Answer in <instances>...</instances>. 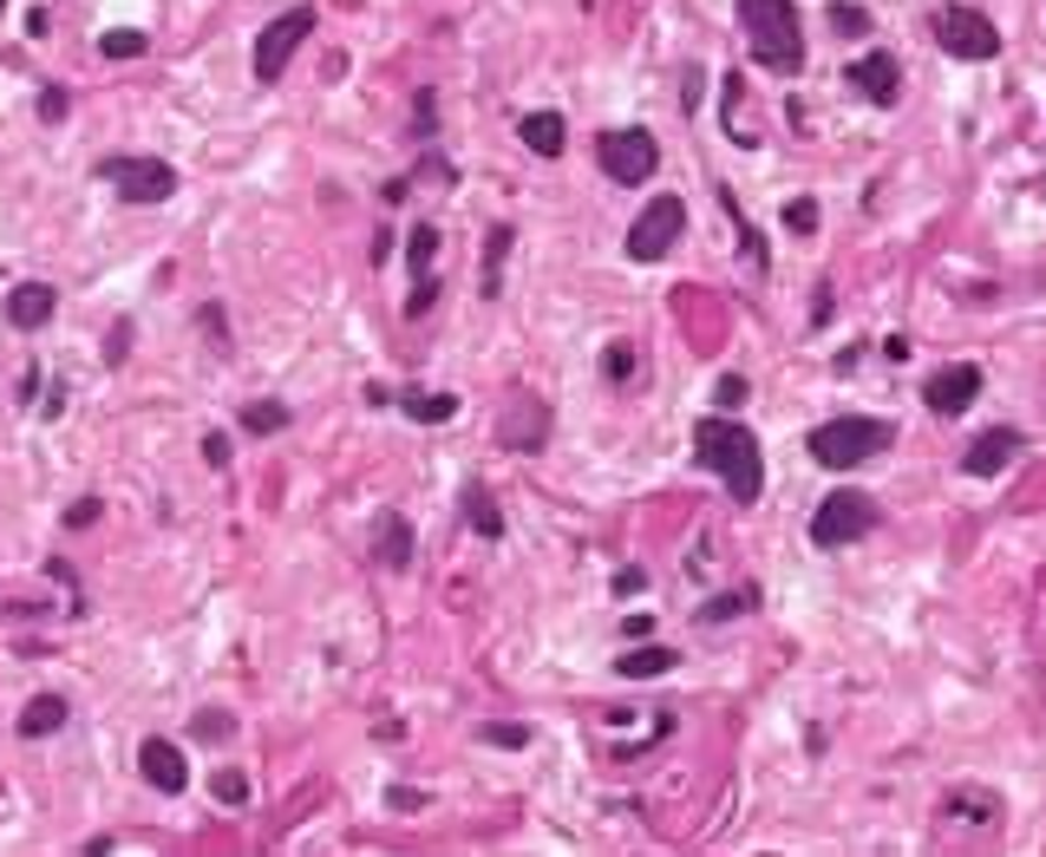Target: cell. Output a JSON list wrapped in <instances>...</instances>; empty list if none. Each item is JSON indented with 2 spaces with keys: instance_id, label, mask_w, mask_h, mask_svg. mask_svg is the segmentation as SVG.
<instances>
[{
  "instance_id": "6da1fadb",
  "label": "cell",
  "mask_w": 1046,
  "mask_h": 857,
  "mask_svg": "<svg viewBox=\"0 0 1046 857\" xmlns=\"http://www.w3.org/2000/svg\"><path fill=\"white\" fill-rule=\"evenodd\" d=\"M694 458L706 472L726 478L733 504H759V492H766V458H759V438L739 426V420H726V413L694 420Z\"/></svg>"
},
{
  "instance_id": "7a4b0ae2",
  "label": "cell",
  "mask_w": 1046,
  "mask_h": 857,
  "mask_svg": "<svg viewBox=\"0 0 1046 857\" xmlns=\"http://www.w3.org/2000/svg\"><path fill=\"white\" fill-rule=\"evenodd\" d=\"M739 27L746 47L766 72H798L805 66V33H798V0H739Z\"/></svg>"
},
{
  "instance_id": "3957f363",
  "label": "cell",
  "mask_w": 1046,
  "mask_h": 857,
  "mask_svg": "<svg viewBox=\"0 0 1046 857\" xmlns=\"http://www.w3.org/2000/svg\"><path fill=\"white\" fill-rule=\"evenodd\" d=\"M890 438H897V432L883 426V420H857V413H850V420H825V426L811 432V458L831 465V472H850V465L890 452Z\"/></svg>"
},
{
  "instance_id": "277c9868",
  "label": "cell",
  "mask_w": 1046,
  "mask_h": 857,
  "mask_svg": "<svg viewBox=\"0 0 1046 857\" xmlns=\"http://www.w3.org/2000/svg\"><path fill=\"white\" fill-rule=\"evenodd\" d=\"M99 184H112L125 204H170L177 197V171L164 157H105Z\"/></svg>"
},
{
  "instance_id": "5b68a950",
  "label": "cell",
  "mask_w": 1046,
  "mask_h": 857,
  "mask_svg": "<svg viewBox=\"0 0 1046 857\" xmlns=\"http://www.w3.org/2000/svg\"><path fill=\"white\" fill-rule=\"evenodd\" d=\"M870 524H877V498H870V492H831V498L811 510V544H818V550H843V544H857Z\"/></svg>"
},
{
  "instance_id": "8992f818",
  "label": "cell",
  "mask_w": 1046,
  "mask_h": 857,
  "mask_svg": "<svg viewBox=\"0 0 1046 857\" xmlns=\"http://www.w3.org/2000/svg\"><path fill=\"white\" fill-rule=\"evenodd\" d=\"M681 229H687V204H681V197H648L641 216L628 223V256H634V262H661V256L681 242Z\"/></svg>"
},
{
  "instance_id": "52a82bcc",
  "label": "cell",
  "mask_w": 1046,
  "mask_h": 857,
  "mask_svg": "<svg viewBox=\"0 0 1046 857\" xmlns=\"http://www.w3.org/2000/svg\"><path fill=\"white\" fill-rule=\"evenodd\" d=\"M935 40H942V53H955V60H994V53H1001V27H994L981 7H942V13H935Z\"/></svg>"
},
{
  "instance_id": "ba28073f",
  "label": "cell",
  "mask_w": 1046,
  "mask_h": 857,
  "mask_svg": "<svg viewBox=\"0 0 1046 857\" xmlns=\"http://www.w3.org/2000/svg\"><path fill=\"white\" fill-rule=\"evenodd\" d=\"M314 33V7H288V13H276L269 27H262V40H256V79L262 85H276L281 72H288V60H294V47Z\"/></svg>"
},
{
  "instance_id": "9c48e42d",
  "label": "cell",
  "mask_w": 1046,
  "mask_h": 857,
  "mask_svg": "<svg viewBox=\"0 0 1046 857\" xmlns=\"http://www.w3.org/2000/svg\"><path fill=\"white\" fill-rule=\"evenodd\" d=\"M596 157L615 184H648L661 171V144L648 132H609V138H596Z\"/></svg>"
},
{
  "instance_id": "30bf717a",
  "label": "cell",
  "mask_w": 1046,
  "mask_h": 857,
  "mask_svg": "<svg viewBox=\"0 0 1046 857\" xmlns=\"http://www.w3.org/2000/svg\"><path fill=\"white\" fill-rule=\"evenodd\" d=\"M981 393V366L975 360H955V366H942V373H929V386H922V400H929V413H942V420H955V413H969Z\"/></svg>"
},
{
  "instance_id": "8fae6325",
  "label": "cell",
  "mask_w": 1046,
  "mask_h": 857,
  "mask_svg": "<svg viewBox=\"0 0 1046 857\" xmlns=\"http://www.w3.org/2000/svg\"><path fill=\"white\" fill-rule=\"evenodd\" d=\"M843 85H857L870 105H897V99H903V66H897V53L877 47V53H863L857 66L843 72Z\"/></svg>"
},
{
  "instance_id": "7c38bea8",
  "label": "cell",
  "mask_w": 1046,
  "mask_h": 857,
  "mask_svg": "<svg viewBox=\"0 0 1046 857\" xmlns=\"http://www.w3.org/2000/svg\"><path fill=\"white\" fill-rule=\"evenodd\" d=\"M1021 445H1027V438H1021V432H1014V426H994V432H981L975 445L962 452V472H969V478H994V472H1007V465L1021 458Z\"/></svg>"
},
{
  "instance_id": "4fadbf2b",
  "label": "cell",
  "mask_w": 1046,
  "mask_h": 857,
  "mask_svg": "<svg viewBox=\"0 0 1046 857\" xmlns=\"http://www.w3.org/2000/svg\"><path fill=\"white\" fill-rule=\"evenodd\" d=\"M138 773L157 792H170V798L190 786V766H184V753H177L170 740H144V746H138Z\"/></svg>"
},
{
  "instance_id": "5bb4252c",
  "label": "cell",
  "mask_w": 1046,
  "mask_h": 857,
  "mask_svg": "<svg viewBox=\"0 0 1046 857\" xmlns=\"http://www.w3.org/2000/svg\"><path fill=\"white\" fill-rule=\"evenodd\" d=\"M53 308H60V288H53V282H20L13 295H7V321H13L20 334L46 328V321H53Z\"/></svg>"
},
{
  "instance_id": "9a60e30c",
  "label": "cell",
  "mask_w": 1046,
  "mask_h": 857,
  "mask_svg": "<svg viewBox=\"0 0 1046 857\" xmlns=\"http://www.w3.org/2000/svg\"><path fill=\"white\" fill-rule=\"evenodd\" d=\"M942 818H962L975 838H994L1007 812H1001V798H994V792H969V786H962L955 798H942Z\"/></svg>"
},
{
  "instance_id": "2e32d148",
  "label": "cell",
  "mask_w": 1046,
  "mask_h": 857,
  "mask_svg": "<svg viewBox=\"0 0 1046 857\" xmlns=\"http://www.w3.org/2000/svg\"><path fill=\"white\" fill-rule=\"evenodd\" d=\"M550 438V413L537 400H510V420H504V445L510 452H537Z\"/></svg>"
},
{
  "instance_id": "e0dca14e",
  "label": "cell",
  "mask_w": 1046,
  "mask_h": 857,
  "mask_svg": "<svg viewBox=\"0 0 1046 857\" xmlns=\"http://www.w3.org/2000/svg\"><path fill=\"white\" fill-rule=\"evenodd\" d=\"M373 557H380L386 570H406V564H413V524H406L400 510L380 517V530H373Z\"/></svg>"
},
{
  "instance_id": "ac0fdd59",
  "label": "cell",
  "mask_w": 1046,
  "mask_h": 857,
  "mask_svg": "<svg viewBox=\"0 0 1046 857\" xmlns=\"http://www.w3.org/2000/svg\"><path fill=\"white\" fill-rule=\"evenodd\" d=\"M60 726H66V701H60V694H33L27 714H20V740H46V733H60Z\"/></svg>"
},
{
  "instance_id": "d6986e66",
  "label": "cell",
  "mask_w": 1046,
  "mask_h": 857,
  "mask_svg": "<svg viewBox=\"0 0 1046 857\" xmlns=\"http://www.w3.org/2000/svg\"><path fill=\"white\" fill-rule=\"evenodd\" d=\"M400 406H406V420H418V426H445L452 413H458V400L452 393H400Z\"/></svg>"
},
{
  "instance_id": "ffe728a7",
  "label": "cell",
  "mask_w": 1046,
  "mask_h": 857,
  "mask_svg": "<svg viewBox=\"0 0 1046 857\" xmlns=\"http://www.w3.org/2000/svg\"><path fill=\"white\" fill-rule=\"evenodd\" d=\"M674 661H681V654H674V648L648 642V648H628V654H622V661H615V668H622L628 681H648V674H667V668H674Z\"/></svg>"
},
{
  "instance_id": "44dd1931",
  "label": "cell",
  "mask_w": 1046,
  "mask_h": 857,
  "mask_svg": "<svg viewBox=\"0 0 1046 857\" xmlns=\"http://www.w3.org/2000/svg\"><path fill=\"white\" fill-rule=\"evenodd\" d=\"M465 524H472L478 537H504V510L490 504L485 485H465Z\"/></svg>"
},
{
  "instance_id": "7402d4cb",
  "label": "cell",
  "mask_w": 1046,
  "mask_h": 857,
  "mask_svg": "<svg viewBox=\"0 0 1046 857\" xmlns=\"http://www.w3.org/2000/svg\"><path fill=\"white\" fill-rule=\"evenodd\" d=\"M524 144H530L537 157H562V118L557 112H530V118H524Z\"/></svg>"
},
{
  "instance_id": "603a6c76",
  "label": "cell",
  "mask_w": 1046,
  "mask_h": 857,
  "mask_svg": "<svg viewBox=\"0 0 1046 857\" xmlns=\"http://www.w3.org/2000/svg\"><path fill=\"white\" fill-rule=\"evenodd\" d=\"M242 426L256 432V438H269V432L288 426V406H276V400H249V406H242Z\"/></svg>"
},
{
  "instance_id": "cb8c5ba5",
  "label": "cell",
  "mask_w": 1046,
  "mask_h": 857,
  "mask_svg": "<svg viewBox=\"0 0 1046 857\" xmlns=\"http://www.w3.org/2000/svg\"><path fill=\"white\" fill-rule=\"evenodd\" d=\"M432 256H438V229H432V223H418L413 236H406V262H413V276L432 269Z\"/></svg>"
},
{
  "instance_id": "d4e9b609",
  "label": "cell",
  "mask_w": 1046,
  "mask_h": 857,
  "mask_svg": "<svg viewBox=\"0 0 1046 857\" xmlns=\"http://www.w3.org/2000/svg\"><path fill=\"white\" fill-rule=\"evenodd\" d=\"M144 47H151V40H144V33H132V27H118V33H99V53H105V60H138Z\"/></svg>"
},
{
  "instance_id": "484cf974",
  "label": "cell",
  "mask_w": 1046,
  "mask_h": 857,
  "mask_svg": "<svg viewBox=\"0 0 1046 857\" xmlns=\"http://www.w3.org/2000/svg\"><path fill=\"white\" fill-rule=\"evenodd\" d=\"M785 229H791V236H811V229H818V204H811V197L785 204Z\"/></svg>"
},
{
  "instance_id": "4316f807",
  "label": "cell",
  "mask_w": 1046,
  "mask_h": 857,
  "mask_svg": "<svg viewBox=\"0 0 1046 857\" xmlns=\"http://www.w3.org/2000/svg\"><path fill=\"white\" fill-rule=\"evenodd\" d=\"M510 256V229H490V262H485V295H497V269Z\"/></svg>"
},
{
  "instance_id": "83f0119b",
  "label": "cell",
  "mask_w": 1046,
  "mask_h": 857,
  "mask_svg": "<svg viewBox=\"0 0 1046 857\" xmlns=\"http://www.w3.org/2000/svg\"><path fill=\"white\" fill-rule=\"evenodd\" d=\"M485 740L490 746H530V726H517V720H490Z\"/></svg>"
},
{
  "instance_id": "f1b7e54d",
  "label": "cell",
  "mask_w": 1046,
  "mask_h": 857,
  "mask_svg": "<svg viewBox=\"0 0 1046 857\" xmlns=\"http://www.w3.org/2000/svg\"><path fill=\"white\" fill-rule=\"evenodd\" d=\"M831 27H837V33H870V13H863V7H843V0H831Z\"/></svg>"
},
{
  "instance_id": "f546056e",
  "label": "cell",
  "mask_w": 1046,
  "mask_h": 857,
  "mask_svg": "<svg viewBox=\"0 0 1046 857\" xmlns=\"http://www.w3.org/2000/svg\"><path fill=\"white\" fill-rule=\"evenodd\" d=\"M602 373H609V380H634V348H628V341H615V348L602 354Z\"/></svg>"
},
{
  "instance_id": "4dcf8cb0",
  "label": "cell",
  "mask_w": 1046,
  "mask_h": 857,
  "mask_svg": "<svg viewBox=\"0 0 1046 857\" xmlns=\"http://www.w3.org/2000/svg\"><path fill=\"white\" fill-rule=\"evenodd\" d=\"M739 609H753V589H739V596H719V602H706V622H726V616H739Z\"/></svg>"
},
{
  "instance_id": "1f68e13d",
  "label": "cell",
  "mask_w": 1046,
  "mask_h": 857,
  "mask_svg": "<svg viewBox=\"0 0 1046 857\" xmlns=\"http://www.w3.org/2000/svg\"><path fill=\"white\" fill-rule=\"evenodd\" d=\"M190 733H197V740H229L236 726H229V714H197L190 720Z\"/></svg>"
},
{
  "instance_id": "d6a6232c",
  "label": "cell",
  "mask_w": 1046,
  "mask_h": 857,
  "mask_svg": "<svg viewBox=\"0 0 1046 857\" xmlns=\"http://www.w3.org/2000/svg\"><path fill=\"white\" fill-rule=\"evenodd\" d=\"M216 798H222V805H242V798H249V779H242V773H216Z\"/></svg>"
},
{
  "instance_id": "836d02e7",
  "label": "cell",
  "mask_w": 1046,
  "mask_h": 857,
  "mask_svg": "<svg viewBox=\"0 0 1046 857\" xmlns=\"http://www.w3.org/2000/svg\"><path fill=\"white\" fill-rule=\"evenodd\" d=\"M432 301H438V282H432V276H418V288H413V295H406V314H413V321H418V314H425Z\"/></svg>"
},
{
  "instance_id": "e575fe53",
  "label": "cell",
  "mask_w": 1046,
  "mask_h": 857,
  "mask_svg": "<svg viewBox=\"0 0 1046 857\" xmlns=\"http://www.w3.org/2000/svg\"><path fill=\"white\" fill-rule=\"evenodd\" d=\"M719 406H726V413H733V406H746V380H739V373H726V380H719Z\"/></svg>"
},
{
  "instance_id": "d590c367",
  "label": "cell",
  "mask_w": 1046,
  "mask_h": 857,
  "mask_svg": "<svg viewBox=\"0 0 1046 857\" xmlns=\"http://www.w3.org/2000/svg\"><path fill=\"white\" fill-rule=\"evenodd\" d=\"M66 524H72V530H85V524H99V498H79V504H72V510H66Z\"/></svg>"
},
{
  "instance_id": "8d00e7d4",
  "label": "cell",
  "mask_w": 1046,
  "mask_h": 857,
  "mask_svg": "<svg viewBox=\"0 0 1046 857\" xmlns=\"http://www.w3.org/2000/svg\"><path fill=\"white\" fill-rule=\"evenodd\" d=\"M40 118H46V125H53V118H66V92H60V85H53V92H40Z\"/></svg>"
},
{
  "instance_id": "74e56055",
  "label": "cell",
  "mask_w": 1046,
  "mask_h": 857,
  "mask_svg": "<svg viewBox=\"0 0 1046 857\" xmlns=\"http://www.w3.org/2000/svg\"><path fill=\"white\" fill-rule=\"evenodd\" d=\"M634 589H648V570H634V564L615 570V596H634Z\"/></svg>"
},
{
  "instance_id": "f35d334b",
  "label": "cell",
  "mask_w": 1046,
  "mask_h": 857,
  "mask_svg": "<svg viewBox=\"0 0 1046 857\" xmlns=\"http://www.w3.org/2000/svg\"><path fill=\"white\" fill-rule=\"evenodd\" d=\"M204 465H229V438H222V432L204 438Z\"/></svg>"
},
{
  "instance_id": "ab89813d",
  "label": "cell",
  "mask_w": 1046,
  "mask_h": 857,
  "mask_svg": "<svg viewBox=\"0 0 1046 857\" xmlns=\"http://www.w3.org/2000/svg\"><path fill=\"white\" fill-rule=\"evenodd\" d=\"M40 413H46V420H60V413H66V386H53V393L40 400Z\"/></svg>"
},
{
  "instance_id": "60d3db41",
  "label": "cell",
  "mask_w": 1046,
  "mask_h": 857,
  "mask_svg": "<svg viewBox=\"0 0 1046 857\" xmlns=\"http://www.w3.org/2000/svg\"><path fill=\"white\" fill-rule=\"evenodd\" d=\"M393 805H400V812H413V805H425V792H413V786H393Z\"/></svg>"
},
{
  "instance_id": "b9f144b4",
  "label": "cell",
  "mask_w": 1046,
  "mask_h": 857,
  "mask_svg": "<svg viewBox=\"0 0 1046 857\" xmlns=\"http://www.w3.org/2000/svg\"><path fill=\"white\" fill-rule=\"evenodd\" d=\"M0 7H7V0H0Z\"/></svg>"
}]
</instances>
